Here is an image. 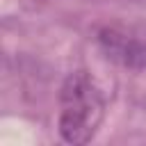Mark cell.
<instances>
[{"instance_id":"1","label":"cell","mask_w":146,"mask_h":146,"mask_svg":"<svg viewBox=\"0 0 146 146\" xmlns=\"http://www.w3.org/2000/svg\"><path fill=\"white\" fill-rule=\"evenodd\" d=\"M105 114V98L87 71L66 75L59 91V135L68 144H87Z\"/></svg>"},{"instance_id":"2","label":"cell","mask_w":146,"mask_h":146,"mask_svg":"<svg viewBox=\"0 0 146 146\" xmlns=\"http://www.w3.org/2000/svg\"><path fill=\"white\" fill-rule=\"evenodd\" d=\"M98 46L107 59L146 71V25L144 23H114L98 32Z\"/></svg>"}]
</instances>
